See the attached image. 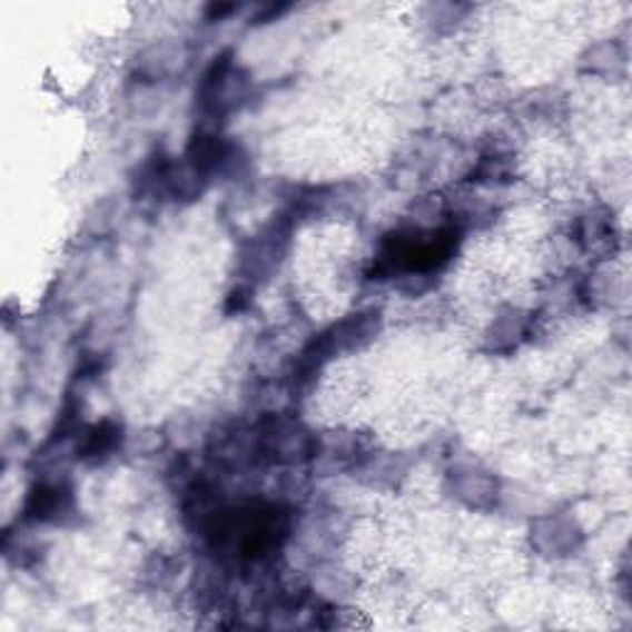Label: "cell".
I'll return each mask as SVG.
<instances>
[{
  "mask_svg": "<svg viewBox=\"0 0 632 632\" xmlns=\"http://www.w3.org/2000/svg\"><path fill=\"white\" fill-rule=\"evenodd\" d=\"M70 514H75V496L67 482H40L30 490L26 502V519L30 522L60 524Z\"/></svg>",
  "mask_w": 632,
  "mask_h": 632,
  "instance_id": "obj_1",
  "label": "cell"
},
{
  "mask_svg": "<svg viewBox=\"0 0 632 632\" xmlns=\"http://www.w3.org/2000/svg\"><path fill=\"white\" fill-rule=\"evenodd\" d=\"M121 425L115 421H105L95 427H89L82 445L77 447V457L87 462V465H99V462L109 460L121 445Z\"/></svg>",
  "mask_w": 632,
  "mask_h": 632,
  "instance_id": "obj_2",
  "label": "cell"
}]
</instances>
